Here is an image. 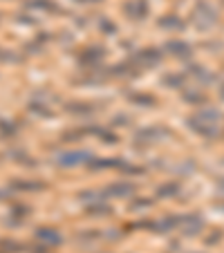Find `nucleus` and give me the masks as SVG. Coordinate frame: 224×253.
Here are the masks:
<instances>
[{
    "label": "nucleus",
    "instance_id": "1",
    "mask_svg": "<svg viewBox=\"0 0 224 253\" xmlns=\"http://www.w3.org/2000/svg\"><path fill=\"white\" fill-rule=\"evenodd\" d=\"M168 47L175 49V52H177V54H181L184 58H186V56H191V47H188V45H184V43H179V45H177V43H171Z\"/></svg>",
    "mask_w": 224,
    "mask_h": 253
},
{
    "label": "nucleus",
    "instance_id": "2",
    "mask_svg": "<svg viewBox=\"0 0 224 253\" xmlns=\"http://www.w3.org/2000/svg\"><path fill=\"white\" fill-rule=\"evenodd\" d=\"M83 2H88V0H83Z\"/></svg>",
    "mask_w": 224,
    "mask_h": 253
}]
</instances>
